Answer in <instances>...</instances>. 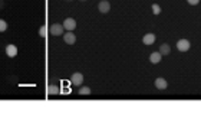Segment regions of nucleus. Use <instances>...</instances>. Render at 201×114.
Listing matches in <instances>:
<instances>
[{
  "label": "nucleus",
  "mask_w": 201,
  "mask_h": 114,
  "mask_svg": "<svg viewBox=\"0 0 201 114\" xmlns=\"http://www.w3.org/2000/svg\"><path fill=\"white\" fill-rule=\"evenodd\" d=\"M63 25H60V23H53L52 26L49 27V32L53 35V36H60V35H63Z\"/></svg>",
  "instance_id": "1"
},
{
  "label": "nucleus",
  "mask_w": 201,
  "mask_h": 114,
  "mask_svg": "<svg viewBox=\"0 0 201 114\" xmlns=\"http://www.w3.org/2000/svg\"><path fill=\"white\" fill-rule=\"evenodd\" d=\"M190 48H191V43L188 39H180V41L177 42V49H178L180 52H187Z\"/></svg>",
  "instance_id": "2"
},
{
  "label": "nucleus",
  "mask_w": 201,
  "mask_h": 114,
  "mask_svg": "<svg viewBox=\"0 0 201 114\" xmlns=\"http://www.w3.org/2000/svg\"><path fill=\"white\" fill-rule=\"evenodd\" d=\"M63 27L66 29V31H69V32H72L76 27V20L73 19V17H68V19H65V22H63Z\"/></svg>",
  "instance_id": "3"
},
{
  "label": "nucleus",
  "mask_w": 201,
  "mask_h": 114,
  "mask_svg": "<svg viewBox=\"0 0 201 114\" xmlns=\"http://www.w3.org/2000/svg\"><path fill=\"white\" fill-rule=\"evenodd\" d=\"M98 10H99L100 13H108V12L111 10V3L106 2V0H102V2H99V4H98Z\"/></svg>",
  "instance_id": "4"
},
{
  "label": "nucleus",
  "mask_w": 201,
  "mask_h": 114,
  "mask_svg": "<svg viewBox=\"0 0 201 114\" xmlns=\"http://www.w3.org/2000/svg\"><path fill=\"white\" fill-rule=\"evenodd\" d=\"M63 41L66 42L68 45H73L75 42H76V36L73 35V32H69V31H68L66 33L63 35Z\"/></svg>",
  "instance_id": "5"
},
{
  "label": "nucleus",
  "mask_w": 201,
  "mask_h": 114,
  "mask_svg": "<svg viewBox=\"0 0 201 114\" xmlns=\"http://www.w3.org/2000/svg\"><path fill=\"white\" fill-rule=\"evenodd\" d=\"M6 55H7L9 58H15L16 55H17V46L16 45H7L6 46Z\"/></svg>",
  "instance_id": "6"
},
{
  "label": "nucleus",
  "mask_w": 201,
  "mask_h": 114,
  "mask_svg": "<svg viewBox=\"0 0 201 114\" xmlns=\"http://www.w3.org/2000/svg\"><path fill=\"white\" fill-rule=\"evenodd\" d=\"M71 82L73 84V85H81V84L83 82V75L81 72H75L71 78Z\"/></svg>",
  "instance_id": "7"
},
{
  "label": "nucleus",
  "mask_w": 201,
  "mask_h": 114,
  "mask_svg": "<svg viewBox=\"0 0 201 114\" xmlns=\"http://www.w3.org/2000/svg\"><path fill=\"white\" fill-rule=\"evenodd\" d=\"M142 42H144V45H152L154 42H155V35H154V33H147V35H144Z\"/></svg>",
  "instance_id": "8"
},
{
  "label": "nucleus",
  "mask_w": 201,
  "mask_h": 114,
  "mask_svg": "<svg viewBox=\"0 0 201 114\" xmlns=\"http://www.w3.org/2000/svg\"><path fill=\"white\" fill-rule=\"evenodd\" d=\"M155 87L158 88V90H165V88L168 87L167 80H164V78H157L155 80Z\"/></svg>",
  "instance_id": "9"
},
{
  "label": "nucleus",
  "mask_w": 201,
  "mask_h": 114,
  "mask_svg": "<svg viewBox=\"0 0 201 114\" xmlns=\"http://www.w3.org/2000/svg\"><path fill=\"white\" fill-rule=\"evenodd\" d=\"M161 52H152L151 55H149V61H151V64H160L161 62Z\"/></svg>",
  "instance_id": "10"
},
{
  "label": "nucleus",
  "mask_w": 201,
  "mask_h": 114,
  "mask_svg": "<svg viewBox=\"0 0 201 114\" xmlns=\"http://www.w3.org/2000/svg\"><path fill=\"white\" fill-rule=\"evenodd\" d=\"M48 94L49 95L59 94V87H58V85H49V87H48Z\"/></svg>",
  "instance_id": "11"
},
{
  "label": "nucleus",
  "mask_w": 201,
  "mask_h": 114,
  "mask_svg": "<svg viewBox=\"0 0 201 114\" xmlns=\"http://www.w3.org/2000/svg\"><path fill=\"white\" fill-rule=\"evenodd\" d=\"M160 52H161V55H168V53L171 52V48H170L168 43H164V45H161Z\"/></svg>",
  "instance_id": "12"
},
{
  "label": "nucleus",
  "mask_w": 201,
  "mask_h": 114,
  "mask_svg": "<svg viewBox=\"0 0 201 114\" xmlns=\"http://www.w3.org/2000/svg\"><path fill=\"white\" fill-rule=\"evenodd\" d=\"M48 32H49V27L48 26H42L40 29H39V36L46 38V36H48Z\"/></svg>",
  "instance_id": "13"
},
{
  "label": "nucleus",
  "mask_w": 201,
  "mask_h": 114,
  "mask_svg": "<svg viewBox=\"0 0 201 114\" xmlns=\"http://www.w3.org/2000/svg\"><path fill=\"white\" fill-rule=\"evenodd\" d=\"M91 88L89 87H81L79 88V95H89Z\"/></svg>",
  "instance_id": "14"
},
{
  "label": "nucleus",
  "mask_w": 201,
  "mask_h": 114,
  "mask_svg": "<svg viewBox=\"0 0 201 114\" xmlns=\"http://www.w3.org/2000/svg\"><path fill=\"white\" fill-rule=\"evenodd\" d=\"M152 13L154 15H160L161 13V6L160 4H157V3L152 4Z\"/></svg>",
  "instance_id": "15"
},
{
  "label": "nucleus",
  "mask_w": 201,
  "mask_h": 114,
  "mask_svg": "<svg viewBox=\"0 0 201 114\" xmlns=\"http://www.w3.org/2000/svg\"><path fill=\"white\" fill-rule=\"evenodd\" d=\"M7 29V23H6V20L0 19V32H4Z\"/></svg>",
  "instance_id": "16"
},
{
  "label": "nucleus",
  "mask_w": 201,
  "mask_h": 114,
  "mask_svg": "<svg viewBox=\"0 0 201 114\" xmlns=\"http://www.w3.org/2000/svg\"><path fill=\"white\" fill-rule=\"evenodd\" d=\"M188 2V4H191V6H195V4L200 3V0H187Z\"/></svg>",
  "instance_id": "17"
},
{
  "label": "nucleus",
  "mask_w": 201,
  "mask_h": 114,
  "mask_svg": "<svg viewBox=\"0 0 201 114\" xmlns=\"http://www.w3.org/2000/svg\"><path fill=\"white\" fill-rule=\"evenodd\" d=\"M79 2H86V0H79Z\"/></svg>",
  "instance_id": "18"
}]
</instances>
